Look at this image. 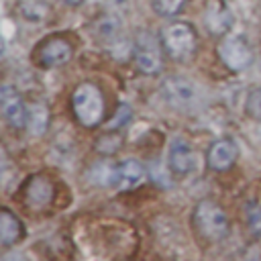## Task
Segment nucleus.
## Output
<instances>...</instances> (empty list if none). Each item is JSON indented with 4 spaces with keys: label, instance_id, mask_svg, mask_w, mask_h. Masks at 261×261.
<instances>
[{
    "label": "nucleus",
    "instance_id": "nucleus-19",
    "mask_svg": "<svg viewBox=\"0 0 261 261\" xmlns=\"http://www.w3.org/2000/svg\"><path fill=\"white\" fill-rule=\"evenodd\" d=\"M247 222H249V228L251 232H261V206L259 204H249L247 208Z\"/></svg>",
    "mask_w": 261,
    "mask_h": 261
},
{
    "label": "nucleus",
    "instance_id": "nucleus-10",
    "mask_svg": "<svg viewBox=\"0 0 261 261\" xmlns=\"http://www.w3.org/2000/svg\"><path fill=\"white\" fill-rule=\"evenodd\" d=\"M22 196H24V204L33 210H43L49 206V202L53 200V184L47 175H33L27 179L24 188H22Z\"/></svg>",
    "mask_w": 261,
    "mask_h": 261
},
{
    "label": "nucleus",
    "instance_id": "nucleus-18",
    "mask_svg": "<svg viewBox=\"0 0 261 261\" xmlns=\"http://www.w3.org/2000/svg\"><path fill=\"white\" fill-rule=\"evenodd\" d=\"M49 118H47V110L43 106H33L29 110V118H27V124L31 126V130H35L37 135H41L47 126Z\"/></svg>",
    "mask_w": 261,
    "mask_h": 261
},
{
    "label": "nucleus",
    "instance_id": "nucleus-23",
    "mask_svg": "<svg viewBox=\"0 0 261 261\" xmlns=\"http://www.w3.org/2000/svg\"><path fill=\"white\" fill-rule=\"evenodd\" d=\"M259 67H261V61H259Z\"/></svg>",
    "mask_w": 261,
    "mask_h": 261
},
{
    "label": "nucleus",
    "instance_id": "nucleus-4",
    "mask_svg": "<svg viewBox=\"0 0 261 261\" xmlns=\"http://www.w3.org/2000/svg\"><path fill=\"white\" fill-rule=\"evenodd\" d=\"M73 57V45L69 39L61 37V35H53V37H45L43 41H39L31 53V59L37 67L41 69H51V67H61L65 63H69V59Z\"/></svg>",
    "mask_w": 261,
    "mask_h": 261
},
{
    "label": "nucleus",
    "instance_id": "nucleus-20",
    "mask_svg": "<svg viewBox=\"0 0 261 261\" xmlns=\"http://www.w3.org/2000/svg\"><path fill=\"white\" fill-rule=\"evenodd\" d=\"M61 2H65V4H69V6H77V4H82L84 0H61Z\"/></svg>",
    "mask_w": 261,
    "mask_h": 261
},
{
    "label": "nucleus",
    "instance_id": "nucleus-22",
    "mask_svg": "<svg viewBox=\"0 0 261 261\" xmlns=\"http://www.w3.org/2000/svg\"><path fill=\"white\" fill-rule=\"evenodd\" d=\"M4 53V39H2V35H0V55Z\"/></svg>",
    "mask_w": 261,
    "mask_h": 261
},
{
    "label": "nucleus",
    "instance_id": "nucleus-15",
    "mask_svg": "<svg viewBox=\"0 0 261 261\" xmlns=\"http://www.w3.org/2000/svg\"><path fill=\"white\" fill-rule=\"evenodd\" d=\"M16 12L27 22H43L49 14V0H16Z\"/></svg>",
    "mask_w": 261,
    "mask_h": 261
},
{
    "label": "nucleus",
    "instance_id": "nucleus-11",
    "mask_svg": "<svg viewBox=\"0 0 261 261\" xmlns=\"http://www.w3.org/2000/svg\"><path fill=\"white\" fill-rule=\"evenodd\" d=\"M239 157V147L232 139H218L214 141L210 147H208V153H206V163L212 171H228L234 161Z\"/></svg>",
    "mask_w": 261,
    "mask_h": 261
},
{
    "label": "nucleus",
    "instance_id": "nucleus-9",
    "mask_svg": "<svg viewBox=\"0 0 261 261\" xmlns=\"http://www.w3.org/2000/svg\"><path fill=\"white\" fill-rule=\"evenodd\" d=\"M163 96L169 104L177 106V108H192L198 100V92L196 86L186 80V77H167L163 82Z\"/></svg>",
    "mask_w": 261,
    "mask_h": 261
},
{
    "label": "nucleus",
    "instance_id": "nucleus-21",
    "mask_svg": "<svg viewBox=\"0 0 261 261\" xmlns=\"http://www.w3.org/2000/svg\"><path fill=\"white\" fill-rule=\"evenodd\" d=\"M4 167H6V165H4V159H2V155H0V177L4 175Z\"/></svg>",
    "mask_w": 261,
    "mask_h": 261
},
{
    "label": "nucleus",
    "instance_id": "nucleus-17",
    "mask_svg": "<svg viewBox=\"0 0 261 261\" xmlns=\"http://www.w3.org/2000/svg\"><path fill=\"white\" fill-rule=\"evenodd\" d=\"M245 112L249 118L261 122V88L249 90L247 100H245Z\"/></svg>",
    "mask_w": 261,
    "mask_h": 261
},
{
    "label": "nucleus",
    "instance_id": "nucleus-2",
    "mask_svg": "<svg viewBox=\"0 0 261 261\" xmlns=\"http://www.w3.org/2000/svg\"><path fill=\"white\" fill-rule=\"evenodd\" d=\"M71 108H73L75 120L82 126L86 128L98 126L106 112V100H104L102 90L90 82L80 84L71 94Z\"/></svg>",
    "mask_w": 261,
    "mask_h": 261
},
{
    "label": "nucleus",
    "instance_id": "nucleus-5",
    "mask_svg": "<svg viewBox=\"0 0 261 261\" xmlns=\"http://www.w3.org/2000/svg\"><path fill=\"white\" fill-rule=\"evenodd\" d=\"M216 51L220 61L230 71H245L253 63V49L245 35H224Z\"/></svg>",
    "mask_w": 261,
    "mask_h": 261
},
{
    "label": "nucleus",
    "instance_id": "nucleus-1",
    "mask_svg": "<svg viewBox=\"0 0 261 261\" xmlns=\"http://www.w3.org/2000/svg\"><path fill=\"white\" fill-rule=\"evenodd\" d=\"M192 228L200 241L220 243L228 237L230 220H228L226 210L218 202L204 198L192 210Z\"/></svg>",
    "mask_w": 261,
    "mask_h": 261
},
{
    "label": "nucleus",
    "instance_id": "nucleus-3",
    "mask_svg": "<svg viewBox=\"0 0 261 261\" xmlns=\"http://www.w3.org/2000/svg\"><path fill=\"white\" fill-rule=\"evenodd\" d=\"M161 47L175 61H188L198 47L196 29L190 22L173 20L161 29Z\"/></svg>",
    "mask_w": 261,
    "mask_h": 261
},
{
    "label": "nucleus",
    "instance_id": "nucleus-12",
    "mask_svg": "<svg viewBox=\"0 0 261 261\" xmlns=\"http://www.w3.org/2000/svg\"><path fill=\"white\" fill-rule=\"evenodd\" d=\"M22 237V222L6 208H0V247H12Z\"/></svg>",
    "mask_w": 261,
    "mask_h": 261
},
{
    "label": "nucleus",
    "instance_id": "nucleus-14",
    "mask_svg": "<svg viewBox=\"0 0 261 261\" xmlns=\"http://www.w3.org/2000/svg\"><path fill=\"white\" fill-rule=\"evenodd\" d=\"M118 167V179L124 184V188H137L145 179V165L139 159H124Z\"/></svg>",
    "mask_w": 261,
    "mask_h": 261
},
{
    "label": "nucleus",
    "instance_id": "nucleus-7",
    "mask_svg": "<svg viewBox=\"0 0 261 261\" xmlns=\"http://www.w3.org/2000/svg\"><path fill=\"white\" fill-rule=\"evenodd\" d=\"M0 112L12 128H24L29 118V108L22 96L12 86H0Z\"/></svg>",
    "mask_w": 261,
    "mask_h": 261
},
{
    "label": "nucleus",
    "instance_id": "nucleus-13",
    "mask_svg": "<svg viewBox=\"0 0 261 261\" xmlns=\"http://www.w3.org/2000/svg\"><path fill=\"white\" fill-rule=\"evenodd\" d=\"M230 22H232V18H230V12L224 6V2L222 0H214L206 10V27H208V31L214 33V35H224L228 31Z\"/></svg>",
    "mask_w": 261,
    "mask_h": 261
},
{
    "label": "nucleus",
    "instance_id": "nucleus-8",
    "mask_svg": "<svg viewBox=\"0 0 261 261\" xmlns=\"http://www.w3.org/2000/svg\"><path fill=\"white\" fill-rule=\"evenodd\" d=\"M167 165H169V171L177 177H186L190 175L196 165H198V157H196V151L192 149V145L184 139H175L169 147V155H167Z\"/></svg>",
    "mask_w": 261,
    "mask_h": 261
},
{
    "label": "nucleus",
    "instance_id": "nucleus-6",
    "mask_svg": "<svg viewBox=\"0 0 261 261\" xmlns=\"http://www.w3.org/2000/svg\"><path fill=\"white\" fill-rule=\"evenodd\" d=\"M161 49L163 47L149 33H141L135 39V45H133V59H135L137 69L141 73H147V75L159 73L161 67H163Z\"/></svg>",
    "mask_w": 261,
    "mask_h": 261
},
{
    "label": "nucleus",
    "instance_id": "nucleus-16",
    "mask_svg": "<svg viewBox=\"0 0 261 261\" xmlns=\"http://www.w3.org/2000/svg\"><path fill=\"white\" fill-rule=\"evenodd\" d=\"M186 2L188 0H151V6L159 16H175L177 12H181Z\"/></svg>",
    "mask_w": 261,
    "mask_h": 261
}]
</instances>
